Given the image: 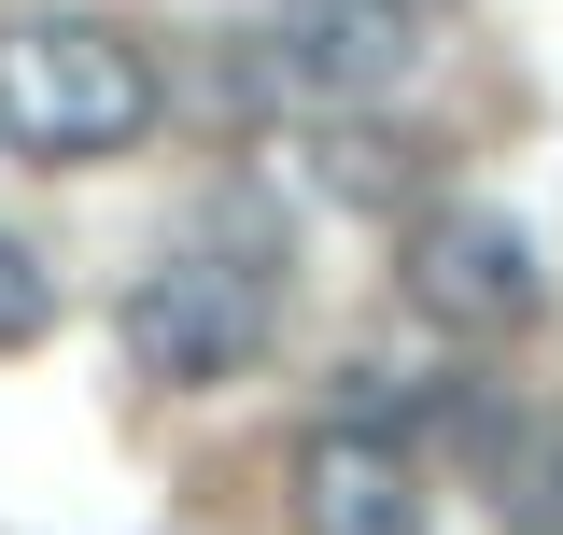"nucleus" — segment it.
I'll return each instance as SVG.
<instances>
[{"label": "nucleus", "instance_id": "1", "mask_svg": "<svg viewBox=\"0 0 563 535\" xmlns=\"http://www.w3.org/2000/svg\"><path fill=\"white\" fill-rule=\"evenodd\" d=\"M155 43L113 14H0V155L29 170H99L155 128Z\"/></svg>", "mask_w": 563, "mask_h": 535}, {"label": "nucleus", "instance_id": "2", "mask_svg": "<svg viewBox=\"0 0 563 535\" xmlns=\"http://www.w3.org/2000/svg\"><path fill=\"white\" fill-rule=\"evenodd\" d=\"M113 338H128V367L155 395H211V381H240L282 338V268L268 254H155L128 282Z\"/></svg>", "mask_w": 563, "mask_h": 535}, {"label": "nucleus", "instance_id": "3", "mask_svg": "<svg viewBox=\"0 0 563 535\" xmlns=\"http://www.w3.org/2000/svg\"><path fill=\"white\" fill-rule=\"evenodd\" d=\"M437 29H451L437 0H282L254 70H268L282 99H310V128H324V113H380L437 57Z\"/></svg>", "mask_w": 563, "mask_h": 535}, {"label": "nucleus", "instance_id": "4", "mask_svg": "<svg viewBox=\"0 0 563 535\" xmlns=\"http://www.w3.org/2000/svg\"><path fill=\"white\" fill-rule=\"evenodd\" d=\"M395 282H409V310H422L437 338H521L536 310H550V268H536V240H521L507 211H479V198L409 211Z\"/></svg>", "mask_w": 563, "mask_h": 535}, {"label": "nucleus", "instance_id": "5", "mask_svg": "<svg viewBox=\"0 0 563 535\" xmlns=\"http://www.w3.org/2000/svg\"><path fill=\"white\" fill-rule=\"evenodd\" d=\"M282 507H296V535H437V493L395 423H310L282 451Z\"/></svg>", "mask_w": 563, "mask_h": 535}, {"label": "nucleus", "instance_id": "6", "mask_svg": "<svg viewBox=\"0 0 563 535\" xmlns=\"http://www.w3.org/2000/svg\"><path fill=\"white\" fill-rule=\"evenodd\" d=\"M310 184H324V198H352V211H380L395 184H409V141L366 128V113H324V128H310Z\"/></svg>", "mask_w": 563, "mask_h": 535}, {"label": "nucleus", "instance_id": "7", "mask_svg": "<svg viewBox=\"0 0 563 535\" xmlns=\"http://www.w3.org/2000/svg\"><path fill=\"white\" fill-rule=\"evenodd\" d=\"M43 338H57V268L0 226V352H43Z\"/></svg>", "mask_w": 563, "mask_h": 535}]
</instances>
